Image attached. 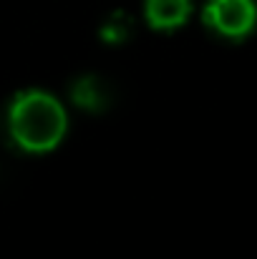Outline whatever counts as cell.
<instances>
[{
    "label": "cell",
    "mask_w": 257,
    "mask_h": 259,
    "mask_svg": "<svg viewBox=\"0 0 257 259\" xmlns=\"http://www.w3.org/2000/svg\"><path fill=\"white\" fill-rule=\"evenodd\" d=\"M68 131L66 108L41 88L18 91L5 108V136L23 154L53 151Z\"/></svg>",
    "instance_id": "1"
},
{
    "label": "cell",
    "mask_w": 257,
    "mask_h": 259,
    "mask_svg": "<svg viewBox=\"0 0 257 259\" xmlns=\"http://www.w3.org/2000/svg\"><path fill=\"white\" fill-rule=\"evenodd\" d=\"M202 20L222 38L242 40L257 28L255 0H209L202 10Z\"/></svg>",
    "instance_id": "2"
},
{
    "label": "cell",
    "mask_w": 257,
    "mask_h": 259,
    "mask_svg": "<svg viewBox=\"0 0 257 259\" xmlns=\"http://www.w3.org/2000/svg\"><path fill=\"white\" fill-rule=\"evenodd\" d=\"M144 15L154 30H176L189 20L192 0H146Z\"/></svg>",
    "instance_id": "3"
},
{
    "label": "cell",
    "mask_w": 257,
    "mask_h": 259,
    "mask_svg": "<svg viewBox=\"0 0 257 259\" xmlns=\"http://www.w3.org/2000/svg\"><path fill=\"white\" fill-rule=\"evenodd\" d=\"M126 33H129V18L124 13H114L111 20L101 28V35L106 40H121V38H126Z\"/></svg>",
    "instance_id": "5"
},
{
    "label": "cell",
    "mask_w": 257,
    "mask_h": 259,
    "mask_svg": "<svg viewBox=\"0 0 257 259\" xmlns=\"http://www.w3.org/2000/svg\"><path fill=\"white\" fill-rule=\"evenodd\" d=\"M71 98L76 106H81L84 111H91V113H101L106 106H108V88L106 83L93 76V73H86L81 76L74 86H71Z\"/></svg>",
    "instance_id": "4"
}]
</instances>
